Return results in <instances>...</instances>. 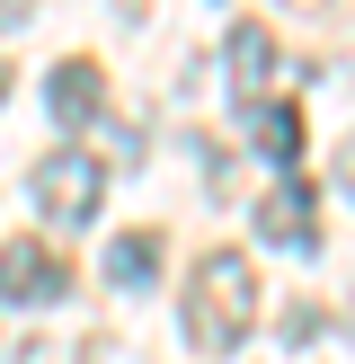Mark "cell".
Here are the masks:
<instances>
[{"mask_svg":"<svg viewBox=\"0 0 355 364\" xmlns=\"http://www.w3.org/2000/svg\"><path fill=\"white\" fill-rule=\"evenodd\" d=\"M222 63H231V98L258 107V98H266V71H275V36H266L258 18H240V27L222 36Z\"/></svg>","mask_w":355,"mask_h":364,"instance_id":"5","label":"cell"},{"mask_svg":"<svg viewBox=\"0 0 355 364\" xmlns=\"http://www.w3.org/2000/svg\"><path fill=\"white\" fill-rule=\"evenodd\" d=\"M151 276H160V231H124V240H106V284H116V294H142Z\"/></svg>","mask_w":355,"mask_h":364,"instance_id":"8","label":"cell"},{"mask_svg":"<svg viewBox=\"0 0 355 364\" xmlns=\"http://www.w3.org/2000/svg\"><path fill=\"white\" fill-rule=\"evenodd\" d=\"M62 294H71L62 249H45V240H9V249H0V302L45 311V302H62Z\"/></svg>","mask_w":355,"mask_h":364,"instance_id":"3","label":"cell"},{"mask_svg":"<svg viewBox=\"0 0 355 364\" xmlns=\"http://www.w3.org/2000/svg\"><path fill=\"white\" fill-rule=\"evenodd\" d=\"M0 98H9V63H0Z\"/></svg>","mask_w":355,"mask_h":364,"instance_id":"10","label":"cell"},{"mask_svg":"<svg viewBox=\"0 0 355 364\" xmlns=\"http://www.w3.org/2000/svg\"><path fill=\"white\" fill-rule=\"evenodd\" d=\"M240 116H248L258 160H275V169H293V160H302V107H293V98H258V107H240Z\"/></svg>","mask_w":355,"mask_h":364,"instance_id":"7","label":"cell"},{"mask_svg":"<svg viewBox=\"0 0 355 364\" xmlns=\"http://www.w3.org/2000/svg\"><path fill=\"white\" fill-rule=\"evenodd\" d=\"M27 187H36V213H45L53 231H80V223H98V205H106V160H98V151H71V142H62V151H45V160H36V178H27Z\"/></svg>","mask_w":355,"mask_h":364,"instance_id":"2","label":"cell"},{"mask_svg":"<svg viewBox=\"0 0 355 364\" xmlns=\"http://www.w3.org/2000/svg\"><path fill=\"white\" fill-rule=\"evenodd\" d=\"M45 107H53V124H89L106 107V80H98V63H53V80H45Z\"/></svg>","mask_w":355,"mask_h":364,"instance_id":"6","label":"cell"},{"mask_svg":"<svg viewBox=\"0 0 355 364\" xmlns=\"http://www.w3.org/2000/svg\"><path fill=\"white\" fill-rule=\"evenodd\" d=\"M18 364H62V355H53V347H27V355H18Z\"/></svg>","mask_w":355,"mask_h":364,"instance_id":"9","label":"cell"},{"mask_svg":"<svg viewBox=\"0 0 355 364\" xmlns=\"http://www.w3.org/2000/svg\"><path fill=\"white\" fill-rule=\"evenodd\" d=\"M258 231H266L275 249H311V240H320V196L302 187V178L266 187V205H258Z\"/></svg>","mask_w":355,"mask_h":364,"instance_id":"4","label":"cell"},{"mask_svg":"<svg viewBox=\"0 0 355 364\" xmlns=\"http://www.w3.org/2000/svg\"><path fill=\"white\" fill-rule=\"evenodd\" d=\"M178 320H187L195 355H231L248 338V320H258V276H248L240 249H204V258H195L187 294H178Z\"/></svg>","mask_w":355,"mask_h":364,"instance_id":"1","label":"cell"}]
</instances>
